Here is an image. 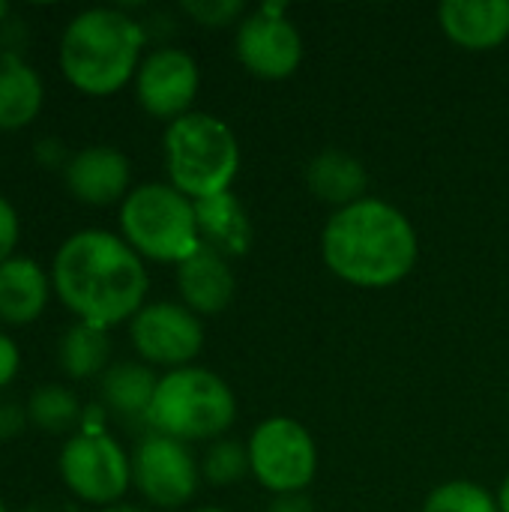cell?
I'll use <instances>...</instances> for the list:
<instances>
[{"label": "cell", "instance_id": "cell-1", "mask_svg": "<svg viewBox=\"0 0 509 512\" xmlns=\"http://www.w3.org/2000/svg\"><path fill=\"white\" fill-rule=\"evenodd\" d=\"M51 285L78 321L108 330L144 309L150 276L141 255L123 237L87 228L57 249Z\"/></svg>", "mask_w": 509, "mask_h": 512}, {"label": "cell", "instance_id": "cell-2", "mask_svg": "<svg viewBox=\"0 0 509 512\" xmlns=\"http://www.w3.org/2000/svg\"><path fill=\"white\" fill-rule=\"evenodd\" d=\"M321 255L327 270L348 285L390 288L411 276L420 240L399 207L366 195L327 219Z\"/></svg>", "mask_w": 509, "mask_h": 512}, {"label": "cell", "instance_id": "cell-3", "mask_svg": "<svg viewBox=\"0 0 509 512\" xmlns=\"http://www.w3.org/2000/svg\"><path fill=\"white\" fill-rule=\"evenodd\" d=\"M144 27L123 9L96 6L78 12L60 39L63 75L90 96L117 93L138 75Z\"/></svg>", "mask_w": 509, "mask_h": 512}, {"label": "cell", "instance_id": "cell-4", "mask_svg": "<svg viewBox=\"0 0 509 512\" xmlns=\"http://www.w3.org/2000/svg\"><path fill=\"white\" fill-rule=\"evenodd\" d=\"M165 168L171 186L192 201L231 192L240 168L237 135L225 120L189 111L165 129Z\"/></svg>", "mask_w": 509, "mask_h": 512}, {"label": "cell", "instance_id": "cell-5", "mask_svg": "<svg viewBox=\"0 0 509 512\" xmlns=\"http://www.w3.org/2000/svg\"><path fill=\"white\" fill-rule=\"evenodd\" d=\"M237 417V399L231 387L210 369L183 366L159 378L147 426L156 435L192 444L219 441Z\"/></svg>", "mask_w": 509, "mask_h": 512}, {"label": "cell", "instance_id": "cell-6", "mask_svg": "<svg viewBox=\"0 0 509 512\" xmlns=\"http://www.w3.org/2000/svg\"><path fill=\"white\" fill-rule=\"evenodd\" d=\"M120 228L123 240L141 258L162 264H183L201 246L195 201L177 192L171 183L135 186L123 198Z\"/></svg>", "mask_w": 509, "mask_h": 512}, {"label": "cell", "instance_id": "cell-7", "mask_svg": "<svg viewBox=\"0 0 509 512\" xmlns=\"http://www.w3.org/2000/svg\"><path fill=\"white\" fill-rule=\"evenodd\" d=\"M252 477L273 495H300L318 474V447L312 432L291 417H270L249 435Z\"/></svg>", "mask_w": 509, "mask_h": 512}, {"label": "cell", "instance_id": "cell-8", "mask_svg": "<svg viewBox=\"0 0 509 512\" xmlns=\"http://www.w3.org/2000/svg\"><path fill=\"white\" fill-rule=\"evenodd\" d=\"M60 477L66 489L87 504H114L132 483V459L105 432H81L60 453Z\"/></svg>", "mask_w": 509, "mask_h": 512}, {"label": "cell", "instance_id": "cell-9", "mask_svg": "<svg viewBox=\"0 0 509 512\" xmlns=\"http://www.w3.org/2000/svg\"><path fill=\"white\" fill-rule=\"evenodd\" d=\"M237 57L264 81L291 78L303 60V39L282 3H264L237 24Z\"/></svg>", "mask_w": 509, "mask_h": 512}, {"label": "cell", "instance_id": "cell-10", "mask_svg": "<svg viewBox=\"0 0 509 512\" xmlns=\"http://www.w3.org/2000/svg\"><path fill=\"white\" fill-rule=\"evenodd\" d=\"M132 345L153 366L183 369L204 348L201 318L183 303H147L129 324Z\"/></svg>", "mask_w": 509, "mask_h": 512}, {"label": "cell", "instance_id": "cell-11", "mask_svg": "<svg viewBox=\"0 0 509 512\" xmlns=\"http://www.w3.org/2000/svg\"><path fill=\"white\" fill-rule=\"evenodd\" d=\"M132 480L150 504L174 510L192 501L198 492L201 468L183 441L153 432L138 444L132 456Z\"/></svg>", "mask_w": 509, "mask_h": 512}, {"label": "cell", "instance_id": "cell-12", "mask_svg": "<svg viewBox=\"0 0 509 512\" xmlns=\"http://www.w3.org/2000/svg\"><path fill=\"white\" fill-rule=\"evenodd\" d=\"M198 63L183 48H156L150 51L135 75V93L147 114L162 120H177L192 111L198 96Z\"/></svg>", "mask_w": 509, "mask_h": 512}, {"label": "cell", "instance_id": "cell-13", "mask_svg": "<svg viewBox=\"0 0 509 512\" xmlns=\"http://www.w3.org/2000/svg\"><path fill=\"white\" fill-rule=\"evenodd\" d=\"M63 174H66L69 192L78 201L93 204V207H105L129 195V180H132L129 159L120 150L105 147V144L78 150L66 162Z\"/></svg>", "mask_w": 509, "mask_h": 512}, {"label": "cell", "instance_id": "cell-14", "mask_svg": "<svg viewBox=\"0 0 509 512\" xmlns=\"http://www.w3.org/2000/svg\"><path fill=\"white\" fill-rule=\"evenodd\" d=\"M177 288L183 306L201 315H219L234 300V270L222 252L201 243L183 264H177Z\"/></svg>", "mask_w": 509, "mask_h": 512}, {"label": "cell", "instance_id": "cell-15", "mask_svg": "<svg viewBox=\"0 0 509 512\" xmlns=\"http://www.w3.org/2000/svg\"><path fill=\"white\" fill-rule=\"evenodd\" d=\"M438 21L465 51H492L509 39V0H444Z\"/></svg>", "mask_w": 509, "mask_h": 512}, {"label": "cell", "instance_id": "cell-16", "mask_svg": "<svg viewBox=\"0 0 509 512\" xmlns=\"http://www.w3.org/2000/svg\"><path fill=\"white\" fill-rule=\"evenodd\" d=\"M195 219H198L201 243L213 246L225 258H240L249 252L252 222L234 192H222V195L195 201Z\"/></svg>", "mask_w": 509, "mask_h": 512}, {"label": "cell", "instance_id": "cell-17", "mask_svg": "<svg viewBox=\"0 0 509 512\" xmlns=\"http://www.w3.org/2000/svg\"><path fill=\"white\" fill-rule=\"evenodd\" d=\"M306 183L315 198L342 210L366 198L369 174L357 156L345 150H321L306 168Z\"/></svg>", "mask_w": 509, "mask_h": 512}, {"label": "cell", "instance_id": "cell-18", "mask_svg": "<svg viewBox=\"0 0 509 512\" xmlns=\"http://www.w3.org/2000/svg\"><path fill=\"white\" fill-rule=\"evenodd\" d=\"M48 303V276L30 258L12 255L0 264V321L30 324Z\"/></svg>", "mask_w": 509, "mask_h": 512}, {"label": "cell", "instance_id": "cell-19", "mask_svg": "<svg viewBox=\"0 0 509 512\" xmlns=\"http://www.w3.org/2000/svg\"><path fill=\"white\" fill-rule=\"evenodd\" d=\"M45 90L39 72L18 54H0V129L27 126L42 108Z\"/></svg>", "mask_w": 509, "mask_h": 512}, {"label": "cell", "instance_id": "cell-20", "mask_svg": "<svg viewBox=\"0 0 509 512\" xmlns=\"http://www.w3.org/2000/svg\"><path fill=\"white\" fill-rule=\"evenodd\" d=\"M156 387H159V378L141 363H114L105 369L102 384H99L105 408L126 420L132 417L147 420Z\"/></svg>", "mask_w": 509, "mask_h": 512}, {"label": "cell", "instance_id": "cell-21", "mask_svg": "<svg viewBox=\"0 0 509 512\" xmlns=\"http://www.w3.org/2000/svg\"><path fill=\"white\" fill-rule=\"evenodd\" d=\"M57 360H60V369L75 378V381H84V378H93V375H105L108 369V360H111V339H108V330L105 327H96V324H87V321H78L75 327L66 330V336L60 339V351H57Z\"/></svg>", "mask_w": 509, "mask_h": 512}, {"label": "cell", "instance_id": "cell-22", "mask_svg": "<svg viewBox=\"0 0 509 512\" xmlns=\"http://www.w3.org/2000/svg\"><path fill=\"white\" fill-rule=\"evenodd\" d=\"M24 408H27V423L48 435L69 432L81 420V405H78L75 393L66 387H57V384H45V387L33 390Z\"/></svg>", "mask_w": 509, "mask_h": 512}, {"label": "cell", "instance_id": "cell-23", "mask_svg": "<svg viewBox=\"0 0 509 512\" xmlns=\"http://www.w3.org/2000/svg\"><path fill=\"white\" fill-rule=\"evenodd\" d=\"M423 512H501L498 501L492 492H486L483 486L471 483V480H450L444 486H438L426 504Z\"/></svg>", "mask_w": 509, "mask_h": 512}, {"label": "cell", "instance_id": "cell-24", "mask_svg": "<svg viewBox=\"0 0 509 512\" xmlns=\"http://www.w3.org/2000/svg\"><path fill=\"white\" fill-rule=\"evenodd\" d=\"M201 474L210 486H234L240 483L246 474H252L249 468V450L237 441H213V447L204 453L201 462Z\"/></svg>", "mask_w": 509, "mask_h": 512}, {"label": "cell", "instance_id": "cell-25", "mask_svg": "<svg viewBox=\"0 0 509 512\" xmlns=\"http://www.w3.org/2000/svg\"><path fill=\"white\" fill-rule=\"evenodd\" d=\"M183 12L204 27H225V24H234L246 12V6L240 0H195V3L186 0Z\"/></svg>", "mask_w": 509, "mask_h": 512}, {"label": "cell", "instance_id": "cell-26", "mask_svg": "<svg viewBox=\"0 0 509 512\" xmlns=\"http://www.w3.org/2000/svg\"><path fill=\"white\" fill-rule=\"evenodd\" d=\"M15 243H18V213L6 198H0V264L12 258Z\"/></svg>", "mask_w": 509, "mask_h": 512}, {"label": "cell", "instance_id": "cell-27", "mask_svg": "<svg viewBox=\"0 0 509 512\" xmlns=\"http://www.w3.org/2000/svg\"><path fill=\"white\" fill-rule=\"evenodd\" d=\"M27 426V408L18 402H0V438H15Z\"/></svg>", "mask_w": 509, "mask_h": 512}, {"label": "cell", "instance_id": "cell-28", "mask_svg": "<svg viewBox=\"0 0 509 512\" xmlns=\"http://www.w3.org/2000/svg\"><path fill=\"white\" fill-rule=\"evenodd\" d=\"M18 366H21V354H18V345L0 333V390L18 375Z\"/></svg>", "mask_w": 509, "mask_h": 512}, {"label": "cell", "instance_id": "cell-29", "mask_svg": "<svg viewBox=\"0 0 509 512\" xmlns=\"http://www.w3.org/2000/svg\"><path fill=\"white\" fill-rule=\"evenodd\" d=\"M36 159H39L42 165H48V168H57V165L69 162V159H66V150H63V144H60L57 138H42V141L36 144ZM63 168H66V165H63Z\"/></svg>", "mask_w": 509, "mask_h": 512}, {"label": "cell", "instance_id": "cell-30", "mask_svg": "<svg viewBox=\"0 0 509 512\" xmlns=\"http://www.w3.org/2000/svg\"><path fill=\"white\" fill-rule=\"evenodd\" d=\"M267 512H315L312 501L300 492V495H276Z\"/></svg>", "mask_w": 509, "mask_h": 512}, {"label": "cell", "instance_id": "cell-31", "mask_svg": "<svg viewBox=\"0 0 509 512\" xmlns=\"http://www.w3.org/2000/svg\"><path fill=\"white\" fill-rule=\"evenodd\" d=\"M24 512H78L75 504H66V501H54V498H48V501H36V504H30Z\"/></svg>", "mask_w": 509, "mask_h": 512}, {"label": "cell", "instance_id": "cell-32", "mask_svg": "<svg viewBox=\"0 0 509 512\" xmlns=\"http://www.w3.org/2000/svg\"><path fill=\"white\" fill-rule=\"evenodd\" d=\"M495 501H498V510L509 512V474H507V480L501 483V489H498Z\"/></svg>", "mask_w": 509, "mask_h": 512}, {"label": "cell", "instance_id": "cell-33", "mask_svg": "<svg viewBox=\"0 0 509 512\" xmlns=\"http://www.w3.org/2000/svg\"><path fill=\"white\" fill-rule=\"evenodd\" d=\"M105 512H141V510H135V507H108Z\"/></svg>", "mask_w": 509, "mask_h": 512}, {"label": "cell", "instance_id": "cell-34", "mask_svg": "<svg viewBox=\"0 0 509 512\" xmlns=\"http://www.w3.org/2000/svg\"><path fill=\"white\" fill-rule=\"evenodd\" d=\"M192 512H228V510H219V507H198V510Z\"/></svg>", "mask_w": 509, "mask_h": 512}, {"label": "cell", "instance_id": "cell-35", "mask_svg": "<svg viewBox=\"0 0 509 512\" xmlns=\"http://www.w3.org/2000/svg\"><path fill=\"white\" fill-rule=\"evenodd\" d=\"M0 512H6V507H3V504H0Z\"/></svg>", "mask_w": 509, "mask_h": 512}]
</instances>
